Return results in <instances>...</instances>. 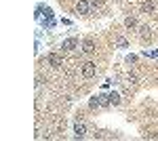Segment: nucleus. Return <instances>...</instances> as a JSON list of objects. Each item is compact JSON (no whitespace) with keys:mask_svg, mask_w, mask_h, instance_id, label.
<instances>
[{"mask_svg":"<svg viewBox=\"0 0 158 141\" xmlns=\"http://www.w3.org/2000/svg\"><path fill=\"white\" fill-rule=\"evenodd\" d=\"M124 25H127V27H135V25H137V19H135V17H131V15H129V17H127V19H124Z\"/></svg>","mask_w":158,"mask_h":141,"instance_id":"obj_13","label":"nucleus"},{"mask_svg":"<svg viewBox=\"0 0 158 141\" xmlns=\"http://www.w3.org/2000/svg\"><path fill=\"white\" fill-rule=\"evenodd\" d=\"M91 4H93V6H103L106 0H91Z\"/></svg>","mask_w":158,"mask_h":141,"instance_id":"obj_16","label":"nucleus"},{"mask_svg":"<svg viewBox=\"0 0 158 141\" xmlns=\"http://www.w3.org/2000/svg\"><path fill=\"white\" fill-rule=\"evenodd\" d=\"M116 47L118 48H129V42H127L124 38H118V40H116Z\"/></svg>","mask_w":158,"mask_h":141,"instance_id":"obj_15","label":"nucleus"},{"mask_svg":"<svg viewBox=\"0 0 158 141\" xmlns=\"http://www.w3.org/2000/svg\"><path fill=\"white\" fill-rule=\"evenodd\" d=\"M47 63H49L51 68H55V70H57V68L63 65V57L57 55V53H49V55H47Z\"/></svg>","mask_w":158,"mask_h":141,"instance_id":"obj_4","label":"nucleus"},{"mask_svg":"<svg viewBox=\"0 0 158 141\" xmlns=\"http://www.w3.org/2000/svg\"><path fill=\"white\" fill-rule=\"evenodd\" d=\"M110 103L116 107V106H120V93H116V91H112L110 93Z\"/></svg>","mask_w":158,"mask_h":141,"instance_id":"obj_8","label":"nucleus"},{"mask_svg":"<svg viewBox=\"0 0 158 141\" xmlns=\"http://www.w3.org/2000/svg\"><path fill=\"white\" fill-rule=\"evenodd\" d=\"M101 86H103V89H110V86H112V80H106V82L101 84Z\"/></svg>","mask_w":158,"mask_h":141,"instance_id":"obj_18","label":"nucleus"},{"mask_svg":"<svg viewBox=\"0 0 158 141\" xmlns=\"http://www.w3.org/2000/svg\"><path fill=\"white\" fill-rule=\"evenodd\" d=\"M141 55L143 57H150V59H158V51H143Z\"/></svg>","mask_w":158,"mask_h":141,"instance_id":"obj_14","label":"nucleus"},{"mask_svg":"<svg viewBox=\"0 0 158 141\" xmlns=\"http://www.w3.org/2000/svg\"><path fill=\"white\" fill-rule=\"evenodd\" d=\"M85 135H86V124L80 122V120H76V122H74V137H76V139H82Z\"/></svg>","mask_w":158,"mask_h":141,"instance_id":"obj_6","label":"nucleus"},{"mask_svg":"<svg viewBox=\"0 0 158 141\" xmlns=\"http://www.w3.org/2000/svg\"><path fill=\"white\" fill-rule=\"evenodd\" d=\"M127 61H129V63H135L137 57H135V55H127Z\"/></svg>","mask_w":158,"mask_h":141,"instance_id":"obj_17","label":"nucleus"},{"mask_svg":"<svg viewBox=\"0 0 158 141\" xmlns=\"http://www.w3.org/2000/svg\"><path fill=\"white\" fill-rule=\"evenodd\" d=\"M137 82H139V80H137L135 74H129V76H127V86H129V89H131V86H137Z\"/></svg>","mask_w":158,"mask_h":141,"instance_id":"obj_12","label":"nucleus"},{"mask_svg":"<svg viewBox=\"0 0 158 141\" xmlns=\"http://www.w3.org/2000/svg\"><path fill=\"white\" fill-rule=\"evenodd\" d=\"M141 11L143 13H148V15H152V13H154V4H152V2H141Z\"/></svg>","mask_w":158,"mask_h":141,"instance_id":"obj_11","label":"nucleus"},{"mask_svg":"<svg viewBox=\"0 0 158 141\" xmlns=\"http://www.w3.org/2000/svg\"><path fill=\"white\" fill-rule=\"evenodd\" d=\"M139 38H141V40H150V38H152L150 25H139Z\"/></svg>","mask_w":158,"mask_h":141,"instance_id":"obj_7","label":"nucleus"},{"mask_svg":"<svg viewBox=\"0 0 158 141\" xmlns=\"http://www.w3.org/2000/svg\"><path fill=\"white\" fill-rule=\"evenodd\" d=\"M80 47V40L76 38V36H72V38H65L63 42H61V48L63 51H74V48Z\"/></svg>","mask_w":158,"mask_h":141,"instance_id":"obj_5","label":"nucleus"},{"mask_svg":"<svg viewBox=\"0 0 158 141\" xmlns=\"http://www.w3.org/2000/svg\"><path fill=\"white\" fill-rule=\"evenodd\" d=\"M80 74H82V78H93L97 74V65L93 61H85V63H80Z\"/></svg>","mask_w":158,"mask_h":141,"instance_id":"obj_1","label":"nucleus"},{"mask_svg":"<svg viewBox=\"0 0 158 141\" xmlns=\"http://www.w3.org/2000/svg\"><path fill=\"white\" fill-rule=\"evenodd\" d=\"M91 2H86V0H78L76 2V6H74V11H76V15H89L91 13Z\"/></svg>","mask_w":158,"mask_h":141,"instance_id":"obj_2","label":"nucleus"},{"mask_svg":"<svg viewBox=\"0 0 158 141\" xmlns=\"http://www.w3.org/2000/svg\"><path fill=\"white\" fill-rule=\"evenodd\" d=\"M80 51H82L85 55H93V53H95V40H93V38H85V40L80 42Z\"/></svg>","mask_w":158,"mask_h":141,"instance_id":"obj_3","label":"nucleus"},{"mask_svg":"<svg viewBox=\"0 0 158 141\" xmlns=\"http://www.w3.org/2000/svg\"><path fill=\"white\" fill-rule=\"evenodd\" d=\"M89 107H91V110H97V107H101V103H99V95H93V97L89 99Z\"/></svg>","mask_w":158,"mask_h":141,"instance_id":"obj_9","label":"nucleus"},{"mask_svg":"<svg viewBox=\"0 0 158 141\" xmlns=\"http://www.w3.org/2000/svg\"><path fill=\"white\" fill-rule=\"evenodd\" d=\"M99 103H101V107H110L112 106V103H110V95L99 93Z\"/></svg>","mask_w":158,"mask_h":141,"instance_id":"obj_10","label":"nucleus"}]
</instances>
